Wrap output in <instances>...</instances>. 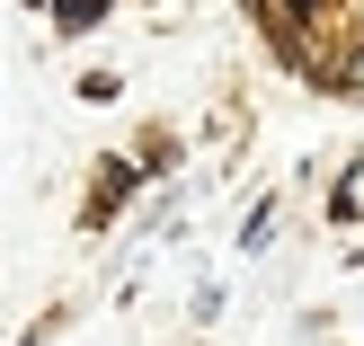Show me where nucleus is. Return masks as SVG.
I'll list each match as a JSON object with an SVG mask.
<instances>
[{"label": "nucleus", "mask_w": 364, "mask_h": 346, "mask_svg": "<svg viewBox=\"0 0 364 346\" xmlns=\"http://www.w3.org/2000/svg\"><path fill=\"white\" fill-rule=\"evenodd\" d=\"M134 178H142V169H134V160H107V169H98V187H89V231H98V222H107V213H116V205H124V195H134Z\"/></svg>", "instance_id": "obj_1"}, {"label": "nucleus", "mask_w": 364, "mask_h": 346, "mask_svg": "<svg viewBox=\"0 0 364 346\" xmlns=\"http://www.w3.org/2000/svg\"><path fill=\"white\" fill-rule=\"evenodd\" d=\"M320 80H329L338 98H364V36H355V45H338V53H329V71H320Z\"/></svg>", "instance_id": "obj_2"}, {"label": "nucleus", "mask_w": 364, "mask_h": 346, "mask_svg": "<svg viewBox=\"0 0 364 346\" xmlns=\"http://www.w3.org/2000/svg\"><path fill=\"white\" fill-rule=\"evenodd\" d=\"M98 18H107V0H53V27L63 36H89Z\"/></svg>", "instance_id": "obj_3"}, {"label": "nucleus", "mask_w": 364, "mask_h": 346, "mask_svg": "<svg viewBox=\"0 0 364 346\" xmlns=\"http://www.w3.org/2000/svg\"><path fill=\"white\" fill-rule=\"evenodd\" d=\"M355 36H364V9H355Z\"/></svg>", "instance_id": "obj_4"}]
</instances>
